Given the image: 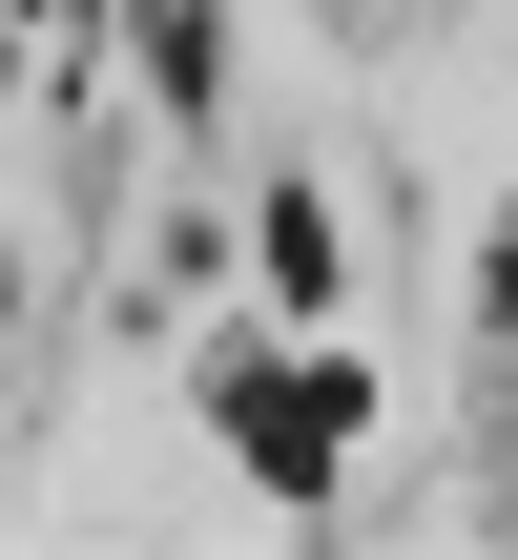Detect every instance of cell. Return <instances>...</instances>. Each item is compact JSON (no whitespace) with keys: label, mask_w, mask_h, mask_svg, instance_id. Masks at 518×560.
<instances>
[{"label":"cell","mask_w":518,"mask_h":560,"mask_svg":"<svg viewBox=\"0 0 518 560\" xmlns=\"http://www.w3.org/2000/svg\"><path fill=\"white\" fill-rule=\"evenodd\" d=\"M478 520L518 540V208H498V249H478Z\"/></svg>","instance_id":"cell-2"},{"label":"cell","mask_w":518,"mask_h":560,"mask_svg":"<svg viewBox=\"0 0 518 560\" xmlns=\"http://www.w3.org/2000/svg\"><path fill=\"white\" fill-rule=\"evenodd\" d=\"M332 21H374V0H332Z\"/></svg>","instance_id":"cell-6"},{"label":"cell","mask_w":518,"mask_h":560,"mask_svg":"<svg viewBox=\"0 0 518 560\" xmlns=\"http://www.w3.org/2000/svg\"><path fill=\"white\" fill-rule=\"evenodd\" d=\"M125 42H145V104H166V125L228 104V0H125Z\"/></svg>","instance_id":"cell-5"},{"label":"cell","mask_w":518,"mask_h":560,"mask_svg":"<svg viewBox=\"0 0 518 560\" xmlns=\"http://www.w3.org/2000/svg\"><path fill=\"white\" fill-rule=\"evenodd\" d=\"M187 395H208V436L291 499V520H332L353 499V436H374V374L353 353H270V332H208L187 353Z\"/></svg>","instance_id":"cell-1"},{"label":"cell","mask_w":518,"mask_h":560,"mask_svg":"<svg viewBox=\"0 0 518 560\" xmlns=\"http://www.w3.org/2000/svg\"><path fill=\"white\" fill-rule=\"evenodd\" d=\"M42 374H62V270L0 249V478H21V436H42Z\"/></svg>","instance_id":"cell-4"},{"label":"cell","mask_w":518,"mask_h":560,"mask_svg":"<svg viewBox=\"0 0 518 560\" xmlns=\"http://www.w3.org/2000/svg\"><path fill=\"white\" fill-rule=\"evenodd\" d=\"M249 270H270L291 312H353V229H332V187H249Z\"/></svg>","instance_id":"cell-3"}]
</instances>
